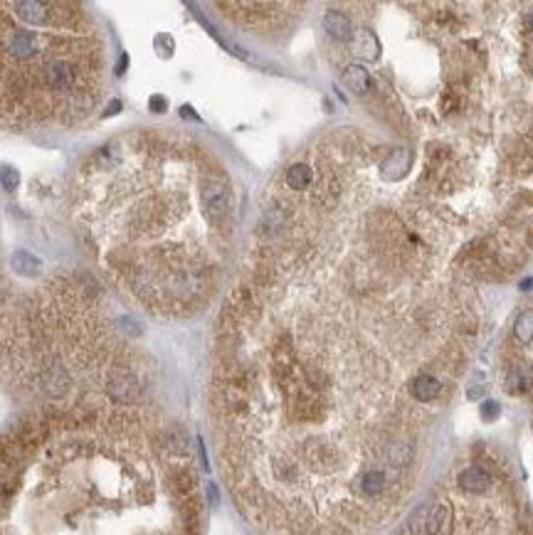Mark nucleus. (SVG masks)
Instances as JSON below:
<instances>
[{
  "label": "nucleus",
  "instance_id": "f257e3e1",
  "mask_svg": "<svg viewBox=\"0 0 533 535\" xmlns=\"http://www.w3.org/2000/svg\"><path fill=\"white\" fill-rule=\"evenodd\" d=\"M185 434L133 404L40 407L0 432V535H200Z\"/></svg>",
  "mask_w": 533,
  "mask_h": 535
},
{
  "label": "nucleus",
  "instance_id": "f03ea898",
  "mask_svg": "<svg viewBox=\"0 0 533 535\" xmlns=\"http://www.w3.org/2000/svg\"><path fill=\"white\" fill-rule=\"evenodd\" d=\"M232 212L225 170L160 128L106 141L72 185V220L101 277L156 314H188L215 292Z\"/></svg>",
  "mask_w": 533,
  "mask_h": 535
},
{
  "label": "nucleus",
  "instance_id": "7ed1b4c3",
  "mask_svg": "<svg viewBox=\"0 0 533 535\" xmlns=\"http://www.w3.org/2000/svg\"><path fill=\"white\" fill-rule=\"evenodd\" d=\"M106 79V40L87 5L0 3V126H77L94 116Z\"/></svg>",
  "mask_w": 533,
  "mask_h": 535
},
{
  "label": "nucleus",
  "instance_id": "20e7f679",
  "mask_svg": "<svg viewBox=\"0 0 533 535\" xmlns=\"http://www.w3.org/2000/svg\"><path fill=\"white\" fill-rule=\"evenodd\" d=\"M412 165V153L407 148H395L390 150V155H388L385 160L380 163V175L385 180H397L402 178V175L410 170Z\"/></svg>",
  "mask_w": 533,
  "mask_h": 535
},
{
  "label": "nucleus",
  "instance_id": "39448f33",
  "mask_svg": "<svg viewBox=\"0 0 533 535\" xmlns=\"http://www.w3.org/2000/svg\"><path fill=\"white\" fill-rule=\"evenodd\" d=\"M439 392H442V382L429 373H420L410 380V395L417 402H432Z\"/></svg>",
  "mask_w": 533,
  "mask_h": 535
},
{
  "label": "nucleus",
  "instance_id": "423d86ee",
  "mask_svg": "<svg viewBox=\"0 0 533 535\" xmlns=\"http://www.w3.org/2000/svg\"><path fill=\"white\" fill-rule=\"evenodd\" d=\"M459 488L467 493H486L491 488V476L479 466H472L459 474Z\"/></svg>",
  "mask_w": 533,
  "mask_h": 535
},
{
  "label": "nucleus",
  "instance_id": "0eeeda50",
  "mask_svg": "<svg viewBox=\"0 0 533 535\" xmlns=\"http://www.w3.org/2000/svg\"><path fill=\"white\" fill-rule=\"evenodd\" d=\"M324 30L336 40H351V38H353L351 20L346 18L344 13H336V10H331V13L324 15Z\"/></svg>",
  "mask_w": 533,
  "mask_h": 535
},
{
  "label": "nucleus",
  "instance_id": "6e6552de",
  "mask_svg": "<svg viewBox=\"0 0 533 535\" xmlns=\"http://www.w3.org/2000/svg\"><path fill=\"white\" fill-rule=\"evenodd\" d=\"M287 188L294 190V193H304V190H309V185H312L314 180V170L309 168L307 163H294L292 168L287 170Z\"/></svg>",
  "mask_w": 533,
  "mask_h": 535
},
{
  "label": "nucleus",
  "instance_id": "1a4fd4ad",
  "mask_svg": "<svg viewBox=\"0 0 533 535\" xmlns=\"http://www.w3.org/2000/svg\"><path fill=\"white\" fill-rule=\"evenodd\" d=\"M344 82L348 84L351 92H356V94H366V92L370 89V75L366 72V67H361V65L346 67Z\"/></svg>",
  "mask_w": 533,
  "mask_h": 535
},
{
  "label": "nucleus",
  "instance_id": "9d476101",
  "mask_svg": "<svg viewBox=\"0 0 533 535\" xmlns=\"http://www.w3.org/2000/svg\"><path fill=\"white\" fill-rule=\"evenodd\" d=\"M356 55L366 57V60H378V55H380V45H378V38L370 30H358L356 33Z\"/></svg>",
  "mask_w": 533,
  "mask_h": 535
},
{
  "label": "nucleus",
  "instance_id": "9b49d317",
  "mask_svg": "<svg viewBox=\"0 0 533 535\" xmlns=\"http://www.w3.org/2000/svg\"><path fill=\"white\" fill-rule=\"evenodd\" d=\"M514 336L521 343H531L533 341V311H524V314L516 316Z\"/></svg>",
  "mask_w": 533,
  "mask_h": 535
},
{
  "label": "nucleus",
  "instance_id": "f8f14e48",
  "mask_svg": "<svg viewBox=\"0 0 533 535\" xmlns=\"http://www.w3.org/2000/svg\"><path fill=\"white\" fill-rule=\"evenodd\" d=\"M13 267L18 269L20 274H35V272H38V267H40V262L33 257V254H28V252L20 249V252L13 254Z\"/></svg>",
  "mask_w": 533,
  "mask_h": 535
},
{
  "label": "nucleus",
  "instance_id": "ddd939ff",
  "mask_svg": "<svg viewBox=\"0 0 533 535\" xmlns=\"http://www.w3.org/2000/svg\"><path fill=\"white\" fill-rule=\"evenodd\" d=\"M481 417H484L486 422L496 419V417H499V404L491 402V399H489V402H484V404H481Z\"/></svg>",
  "mask_w": 533,
  "mask_h": 535
},
{
  "label": "nucleus",
  "instance_id": "4468645a",
  "mask_svg": "<svg viewBox=\"0 0 533 535\" xmlns=\"http://www.w3.org/2000/svg\"><path fill=\"white\" fill-rule=\"evenodd\" d=\"M3 185L8 190H15V185H18V173L10 168H3Z\"/></svg>",
  "mask_w": 533,
  "mask_h": 535
},
{
  "label": "nucleus",
  "instance_id": "2eb2a0df",
  "mask_svg": "<svg viewBox=\"0 0 533 535\" xmlns=\"http://www.w3.org/2000/svg\"><path fill=\"white\" fill-rule=\"evenodd\" d=\"M0 309H3V277H0ZM3 326H5V319L3 314H0V336H3Z\"/></svg>",
  "mask_w": 533,
  "mask_h": 535
},
{
  "label": "nucleus",
  "instance_id": "dca6fc26",
  "mask_svg": "<svg viewBox=\"0 0 533 535\" xmlns=\"http://www.w3.org/2000/svg\"><path fill=\"white\" fill-rule=\"evenodd\" d=\"M151 109H160V111H163V109H165V101H163V99H160V96L151 99Z\"/></svg>",
  "mask_w": 533,
  "mask_h": 535
},
{
  "label": "nucleus",
  "instance_id": "f3484780",
  "mask_svg": "<svg viewBox=\"0 0 533 535\" xmlns=\"http://www.w3.org/2000/svg\"><path fill=\"white\" fill-rule=\"evenodd\" d=\"M526 25H529V33H533V13H529V18H526Z\"/></svg>",
  "mask_w": 533,
  "mask_h": 535
}]
</instances>
